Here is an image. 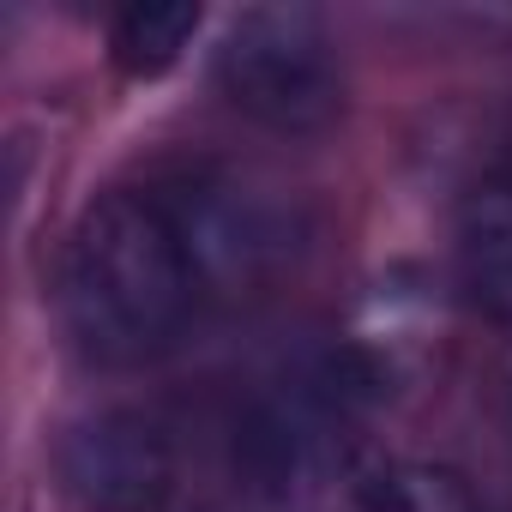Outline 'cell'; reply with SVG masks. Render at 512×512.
<instances>
[{
    "label": "cell",
    "instance_id": "obj_8",
    "mask_svg": "<svg viewBox=\"0 0 512 512\" xmlns=\"http://www.w3.org/2000/svg\"><path fill=\"white\" fill-rule=\"evenodd\" d=\"M211 512H253V506H211Z\"/></svg>",
    "mask_w": 512,
    "mask_h": 512
},
{
    "label": "cell",
    "instance_id": "obj_6",
    "mask_svg": "<svg viewBox=\"0 0 512 512\" xmlns=\"http://www.w3.org/2000/svg\"><path fill=\"white\" fill-rule=\"evenodd\" d=\"M199 7H187V0H139V7H127L109 31V49H115V67L127 79H157L181 61V49L193 43L199 31Z\"/></svg>",
    "mask_w": 512,
    "mask_h": 512
},
{
    "label": "cell",
    "instance_id": "obj_5",
    "mask_svg": "<svg viewBox=\"0 0 512 512\" xmlns=\"http://www.w3.org/2000/svg\"><path fill=\"white\" fill-rule=\"evenodd\" d=\"M458 284L494 320H512V169L482 175L458 205Z\"/></svg>",
    "mask_w": 512,
    "mask_h": 512
},
{
    "label": "cell",
    "instance_id": "obj_7",
    "mask_svg": "<svg viewBox=\"0 0 512 512\" xmlns=\"http://www.w3.org/2000/svg\"><path fill=\"white\" fill-rule=\"evenodd\" d=\"M368 512H476L470 488L446 464H398L380 476Z\"/></svg>",
    "mask_w": 512,
    "mask_h": 512
},
{
    "label": "cell",
    "instance_id": "obj_9",
    "mask_svg": "<svg viewBox=\"0 0 512 512\" xmlns=\"http://www.w3.org/2000/svg\"><path fill=\"white\" fill-rule=\"evenodd\" d=\"M506 145H512V127H506ZM506 169H512V157H506Z\"/></svg>",
    "mask_w": 512,
    "mask_h": 512
},
{
    "label": "cell",
    "instance_id": "obj_3",
    "mask_svg": "<svg viewBox=\"0 0 512 512\" xmlns=\"http://www.w3.org/2000/svg\"><path fill=\"white\" fill-rule=\"evenodd\" d=\"M217 91L266 133L308 139L344 115V67L332 31L308 7H247L217 43Z\"/></svg>",
    "mask_w": 512,
    "mask_h": 512
},
{
    "label": "cell",
    "instance_id": "obj_4",
    "mask_svg": "<svg viewBox=\"0 0 512 512\" xmlns=\"http://www.w3.org/2000/svg\"><path fill=\"white\" fill-rule=\"evenodd\" d=\"M55 476L79 512H163L175 494V440L145 410H97L61 434Z\"/></svg>",
    "mask_w": 512,
    "mask_h": 512
},
{
    "label": "cell",
    "instance_id": "obj_2",
    "mask_svg": "<svg viewBox=\"0 0 512 512\" xmlns=\"http://www.w3.org/2000/svg\"><path fill=\"white\" fill-rule=\"evenodd\" d=\"M253 512H368L386 470H374L338 392L302 386L272 398L241 434Z\"/></svg>",
    "mask_w": 512,
    "mask_h": 512
},
{
    "label": "cell",
    "instance_id": "obj_1",
    "mask_svg": "<svg viewBox=\"0 0 512 512\" xmlns=\"http://www.w3.org/2000/svg\"><path fill=\"white\" fill-rule=\"evenodd\" d=\"M205 278L163 193H103L73 223L61 260V320L85 362L139 368L187 332Z\"/></svg>",
    "mask_w": 512,
    "mask_h": 512
}]
</instances>
